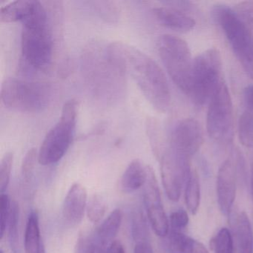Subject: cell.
<instances>
[{
    "label": "cell",
    "mask_w": 253,
    "mask_h": 253,
    "mask_svg": "<svg viewBox=\"0 0 253 253\" xmlns=\"http://www.w3.org/2000/svg\"><path fill=\"white\" fill-rule=\"evenodd\" d=\"M109 54L125 75L135 81L152 107L165 113L171 104V92L167 77L159 65L135 47L121 42L108 45Z\"/></svg>",
    "instance_id": "6da1fadb"
},
{
    "label": "cell",
    "mask_w": 253,
    "mask_h": 253,
    "mask_svg": "<svg viewBox=\"0 0 253 253\" xmlns=\"http://www.w3.org/2000/svg\"><path fill=\"white\" fill-rule=\"evenodd\" d=\"M21 23L23 61L32 69L46 70L52 60L53 41L45 7L35 0L30 11Z\"/></svg>",
    "instance_id": "7a4b0ae2"
},
{
    "label": "cell",
    "mask_w": 253,
    "mask_h": 253,
    "mask_svg": "<svg viewBox=\"0 0 253 253\" xmlns=\"http://www.w3.org/2000/svg\"><path fill=\"white\" fill-rule=\"evenodd\" d=\"M78 107L73 99L65 103L60 119L47 133L38 151V162L41 165L59 162L69 150L75 137Z\"/></svg>",
    "instance_id": "3957f363"
},
{
    "label": "cell",
    "mask_w": 253,
    "mask_h": 253,
    "mask_svg": "<svg viewBox=\"0 0 253 253\" xmlns=\"http://www.w3.org/2000/svg\"><path fill=\"white\" fill-rule=\"evenodd\" d=\"M50 99L51 90L42 83L11 78L2 84L1 100L11 110L27 113L41 112L48 106Z\"/></svg>",
    "instance_id": "277c9868"
},
{
    "label": "cell",
    "mask_w": 253,
    "mask_h": 253,
    "mask_svg": "<svg viewBox=\"0 0 253 253\" xmlns=\"http://www.w3.org/2000/svg\"><path fill=\"white\" fill-rule=\"evenodd\" d=\"M220 51L210 48L197 56L193 61L189 95L198 106L210 102L223 81Z\"/></svg>",
    "instance_id": "5b68a950"
},
{
    "label": "cell",
    "mask_w": 253,
    "mask_h": 253,
    "mask_svg": "<svg viewBox=\"0 0 253 253\" xmlns=\"http://www.w3.org/2000/svg\"><path fill=\"white\" fill-rule=\"evenodd\" d=\"M213 15L243 69L253 80V39L233 8L216 5Z\"/></svg>",
    "instance_id": "8992f818"
},
{
    "label": "cell",
    "mask_w": 253,
    "mask_h": 253,
    "mask_svg": "<svg viewBox=\"0 0 253 253\" xmlns=\"http://www.w3.org/2000/svg\"><path fill=\"white\" fill-rule=\"evenodd\" d=\"M158 47L171 81L183 93L189 94L194 61L189 45L182 38L164 35L158 41Z\"/></svg>",
    "instance_id": "52a82bcc"
},
{
    "label": "cell",
    "mask_w": 253,
    "mask_h": 253,
    "mask_svg": "<svg viewBox=\"0 0 253 253\" xmlns=\"http://www.w3.org/2000/svg\"><path fill=\"white\" fill-rule=\"evenodd\" d=\"M234 109L229 88L222 82L209 102L207 130L210 138L219 143H229L233 135Z\"/></svg>",
    "instance_id": "ba28073f"
},
{
    "label": "cell",
    "mask_w": 253,
    "mask_h": 253,
    "mask_svg": "<svg viewBox=\"0 0 253 253\" xmlns=\"http://www.w3.org/2000/svg\"><path fill=\"white\" fill-rule=\"evenodd\" d=\"M163 186L170 201L177 202L192 171L190 160L182 158L169 149L160 157Z\"/></svg>",
    "instance_id": "9c48e42d"
},
{
    "label": "cell",
    "mask_w": 253,
    "mask_h": 253,
    "mask_svg": "<svg viewBox=\"0 0 253 253\" xmlns=\"http://www.w3.org/2000/svg\"><path fill=\"white\" fill-rule=\"evenodd\" d=\"M244 158L238 149H235L230 156L220 166L217 175L216 192L217 204L222 214L229 215L236 195L238 171L244 167Z\"/></svg>",
    "instance_id": "30bf717a"
},
{
    "label": "cell",
    "mask_w": 253,
    "mask_h": 253,
    "mask_svg": "<svg viewBox=\"0 0 253 253\" xmlns=\"http://www.w3.org/2000/svg\"><path fill=\"white\" fill-rule=\"evenodd\" d=\"M143 201L152 229L158 236L165 238L169 232V220L164 210L155 171L149 166L143 186Z\"/></svg>",
    "instance_id": "8fae6325"
},
{
    "label": "cell",
    "mask_w": 253,
    "mask_h": 253,
    "mask_svg": "<svg viewBox=\"0 0 253 253\" xmlns=\"http://www.w3.org/2000/svg\"><path fill=\"white\" fill-rule=\"evenodd\" d=\"M204 143L201 124L194 118H186L174 126L171 132L169 149L176 155L191 160Z\"/></svg>",
    "instance_id": "7c38bea8"
},
{
    "label": "cell",
    "mask_w": 253,
    "mask_h": 253,
    "mask_svg": "<svg viewBox=\"0 0 253 253\" xmlns=\"http://www.w3.org/2000/svg\"><path fill=\"white\" fill-rule=\"evenodd\" d=\"M87 191L81 183H74L63 201V217L69 224H79L84 218L88 199Z\"/></svg>",
    "instance_id": "4fadbf2b"
},
{
    "label": "cell",
    "mask_w": 253,
    "mask_h": 253,
    "mask_svg": "<svg viewBox=\"0 0 253 253\" xmlns=\"http://www.w3.org/2000/svg\"><path fill=\"white\" fill-rule=\"evenodd\" d=\"M153 12L162 26L180 33L190 32L196 25L195 20L189 14L165 4L154 8Z\"/></svg>",
    "instance_id": "5bb4252c"
},
{
    "label": "cell",
    "mask_w": 253,
    "mask_h": 253,
    "mask_svg": "<svg viewBox=\"0 0 253 253\" xmlns=\"http://www.w3.org/2000/svg\"><path fill=\"white\" fill-rule=\"evenodd\" d=\"M167 253H209L207 247L197 240L178 231L171 230L165 237Z\"/></svg>",
    "instance_id": "9a60e30c"
},
{
    "label": "cell",
    "mask_w": 253,
    "mask_h": 253,
    "mask_svg": "<svg viewBox=\"0 0 253 253\" xmlns=\"http://www.w3.org/2000/svg\"><path fill=\"white\" fill-rule=\"evenodd\" d=\"M148 166L136 159L128 164L121 179V189L131 193L144 186L147 177Z\"/></svg>",
    "instance_id": "2e32d148"
},
{
    "label": "cell",
    "mask_w": 253,
    "mask_h": 253,
    "mask_svg": "<svg viewBox=\"0 0 253 253\" xmlns=\"http://www.w3.org/2000/svg\"><path fill=\"white\" fill-rule=\"evenodd\" d=\"M235 237L238 253H253V230L245 211L238 214L235 223Z\"/></svg>",
    "instance_id": "e0dca14e"
},
{
    "label": "cell",
    "mask_w": 253,
    "mask_h": 253,
    "mask_svg": "<svg viewBox=\"0 0 253 253\" xmlns=\"http://www.w3.org/2000/svg\"><path fill=\"white\" fill-rule=\"evenodd\" d=\"M122 211L120 209H115L94 231L97 238L106 247H109V244L115 241V238L122 224Z\"/></svg>",
    "instance_id": "ac0fdd59"
},
{
    "label": "cell",
    "mask_w": 253,
    "mask_h": 253,
    "mask_svg": "<svg viewBox=\"0 0 253 253\" xmlns=\"http://www.w3.org/2000/svg\"><path fill=\"white\" fill-rule=\"evenodd\" d=\"M42 241H41L39 216L36 211H32L28 217L25 231V251L26 253H38Z\"/></svg>",
    "instance_id": "d6986e66"
},
{
    "label": "cell",
    "mask_w": 253,
    "mask_h": 253,
    "mask_svg": "<svg viewBox=\"0 0 253 253\" xmlns=\"http://www.w3.org/2000/svg\"><path fill=\"white\" fill-rule=\"evenodd\" d=\"M33 0H17L10 2L0 10V20L2 23L22 22L27 15Z\"/></svg>",
    "instance_id": "ffe728a7"
},
{
    "label": "cell",
    "mask_w": 253,
    "mask_h": 253,
    "mask_svg": "<svg viewBox=\"0 0 253 253\" xmlns=\"http://www.w3.org/2000/svg\"><path fill=\"white\" fill-rule=\"evenodd\" d=\"M201 201V186L199 178L195 170L192 169L185 185V202L191 214L198 212Z\"/></svg>",
    "instance_id": "44dd1931"
},
{
    "label": "cell",
    "mask_w": 253,
    "mask_h": 253,
    "mask_svg": "<svg viewBox=\"0 0 253 253\" xmlns=\"http://www.w3.org/2000/svg\"><path fill=\"white\" fill-rule=\"evenodd\" d=\"M19 221H20V207L17 202L12 201L11 213H10L6 229L8 232V242L13 253H20Z\"/></svg>",
    "instance_id": "7402d4cb"
},
{
    "label": "cell",
    "mask_w": 253,
    "mask_h": 253,
    "mask_svg": "<svg viewBox=\"0 0 253 253\" xmlns=\"http://www.w3.org/2000/svg\"><path fill=\"white\" fill-rule=\"evenodd\" d=\"M108 247L100 241L94 232L80 235L75 253H106Z\"/></svg>",
    "instance_id": "603a6c76"
},
{
    "label": "cell",
    "mask_w": 253,
    "mask_h": 253,
    "mask_svg": "<svg viewBox=\"0 0 253 253\" xmlns=\"http://www.w3.org/2000/svg\"><path fill=\"white\" fill-rule=\"evenodd\" d=\"M238 137L243 146L253 147V113L247 110L238 121Z\"/></svg>",
    "instance_id": "cb8c5ba5"
},
{
    "label": "cell",
    "mask_w": 253,
    "mask_h": 253,
    "mask_svg": "<svg viewBox=\"0 0 253 253\" xmlns=\"http://www.w3.org/2000/svg\"><path fill=\"white\" fill-rule=\"evenodd\" d=\"M106 203L102 195L94 194L88 200L86 207V214L91 223H99L106 214Z\"/></svg>",
    "instance_id": "d4e9b609"
},
{
    "label": "cell",
    "mask_w": 253,
    "mask_h": 253,
    "mask_svg": "<svg viewBox=\"0 0 253 253\" xmlns=\"http://www.w3.org/2000/svg\"><path fill=\"white\" fill-rule=\"evenodd\" d=\"M214 253H234L233 238L230 231L221 228L211 241Z\"/></svg>",
    "instance_id": "484cf974"
},
{
    "label": "cell",
    "mask_w": 253,
    "mask_h": 253,
    "mask_svg": "<svg viewBox=\"0 0 253 253\" xmlns=\"http://www.w3.org/2000/svg\"><path fill=\"white\" fill-rule=\"evenodd\" d=\"M131 235L136 243L149 241L147 221L140 211H137L133 214L131 219Z\"/></svg>",
    "instance_id": "4316f807"
},
{
    "label": "cell",
    "mask_w": 253,
    "mask_h": 253,
    "mask_svg": "<svg viewBox=\"0 0 253 253\" xmlns=\"http://www.w3.org/2000/svg\"><path fill=\"white\" fill-rule=\"evenodd\" d=\"M233 9L253 39V1L238 2Z\"/></svg>",
    "instance_id": "83f0119b"
},
{
    "label": "cell",
    "mask_w": 253,
    "mask_h": 253,
    "mask_svg": "<svg viewBox=\"0 0 253 253\" xmlns=\"http://www.w3.org/2000/svg\"><path fill=\"white\" fill-rule=\"evenodd\" d=\"M14 162V154L7 152L5 154L0 164V192L5 193L8 189L11 180V170Z\"/></svg>",
    "instance_id": "f1b7e54d"
},
{
    "label": "cell",
    "mask_w": 253,
    "mask_h": 253,
    "mask_svg": "<svg viewBox=\"0 0 253 253\" xmlns=\"http://www.w3.org/2000/svg\"><path fill=\"white\" fill-rule=\"evenodd\" d=\"M37 161H38V151L32 149L26 153L22 164V175L26 181H29L33 175Z\"/></svg>",
    "instance_id": "f546056e"
},
{
    "label": "cell",
    "mask_w": 253,
    "mask_h": 253,
    "mask_svg": "<svg viewBox=\"0 0 253 253\" xmlns=\"http://www.w3.org/2000/svg\"><path fill=\"white\" fill-rule=\"evenodd\" d=\"M11 203L9 196L7 194L2 193L0 196V210H1V219H0V236L3 238L6 231L7 224L11 213Z\"/></svg>",
    "instance_id": "4dcf8cb0"
},
{
    "label": "cell",
    "mask_w": 253,
    "mask_h": 253,
    "mask_svg": "<svg viewBox=\"0 0 253 253\" xmlns=\"http://www.w3.org/2000/svg\"><path fill=\"white\" fill-rule=\"evenodd\" d=\"M189 218L187 211L183 209H179L171 213L169 217V223L171 225V230L181 232L188 223Z\"/></svg>",
    "instance_id": "1f68e13d"
},
{
    "label": "cell",
    "mask_w": 253,
    "mask_h": 253,
    "mask_svg": "<svg viewBox=\"0 0 253 253\" xmlns=\"http://www.w3.org/2000/svg\"><path fill=\"white\" fill-rule=\"evenodd\" d=\"M115 5L112 2H95V7L97 8V11L100 13V15L103 16L106 19H114L116 17V14H112L109 12L111 11L113 13L116 11V8H115Z\"/></svg>",
    "instance_id": "d6a6232c"
},
{
    "label": "cell",
    "mask_w": 253,
    "mask_h": 253,
    "mask_svg": "<svg viewBox=\"0 0 253 253\" xmlns=\"http://www.w3.org/2000/svg\"><path fill=\"white\" fill-rule=\"evenodd\" d=\"M163 3L169 5L171 8L179 10V11L186 13V14H187V11H190L193 8L192 2H189V1H167Z\"/></svg>",
    "instance_id": "836d02e7"
},
{
    "label": "cell",
    "mask_w": 253,
    "mask_h": 253,
    "mask_svg": "<svg viewBox=\"0 0 253 253\" xmlns=\"http://www.w3.org/2000/svg\"><path fill=\"white\" fill-rule=\"evenodd\" d=\"M134 253H154L152 244L149 241H140L136 243Z\"/></svg>",
    "instance_id": "e575fe53"
},
{
    "label": "cell",
    "mask_w": 253,
    "mask_h": 253,
    "mask_svg": "<svg viewBox=\"0 0 253 253\" xmlns=\"http://www.w3.org/2000/svg\"><path fill=\"white\" fill-rule=\"evenodd\" d=\"M244 101L248 107L247 110L253 113V85H249L244 89Z\"/></svg>",
    "instance_id": "d590c367"
},
{
    "label": "cell",
    "mask_w": 253,
    "mask_h": 253,
    "mask_svg": "<svg viewBox=\"0 0 253 253\" xmlns=\"http://www.w3.org/2000/svg\"><path fill=\"white\" fill-rule=\"evenodd\" d=\"M106 253H126V250L121 241L115 240L109 244Z\"/></svg>",
    "instance_id": "8d00e7d4"
},
{
    "label": "cell",
    "mask_w": 253,
    "mask_h": 253,
    "mask_svg": "<svg viewBox=\"0 0 253 253\" xmlns=\"http://www.w3.org/2000/svg\"><path fill=\"white\" fill-rule=\"evenodd\" d=\"M250 171H251V194L253 203V154L252 155L251 163H250Z\"/></svg>",
    "instance_id": "74e56055"
},
{
    "label": "cell",
    "mask_w": 253,
    "mask_h": 253,
    "mask_svg": "<svg viewBox=\"0 0 253 253\" xmlns=\"http://www.w3.org/2000/svg\"><path fill=\"white\" fill-rule=\"evenodd\" d=\"M38 253H45V247H44L43 243H42L41 245V247H40L39 252Z\"/></svg>",
    "instance_id": "f35d334b"
},
{
    "label": "cell",
    "mask_w": 253,
    "mask_h": 253,
    "mask_svg": "<svg viewBox=\"0 0 253 253\" xmlns=\"http://www.w3.org/2000/svg\"><path fill=\"white\" fill-rule=\"evenodd\" d=\"M1 253H2V251H1Z\"/></svg>",
    "instance_id": "ab89813d"
}]
</instances>
